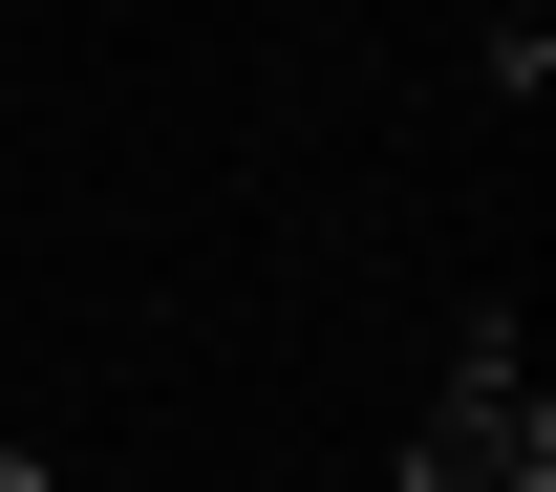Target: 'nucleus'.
Returning <instances> with one entry per match:
<instances>
[{
	"instance_id": "obj_1",
	"label": "nucleus",
	"mask_w": 556,
	"mask_h": 492,
	"mask_svg": "<svg viewBox=\"0 0 556 492\" xmlns=\"http://www.w3.org/2000/svg\"><path fill=\"white\" fill-rule=\"evenodd\" d=\"M407 492H556V386L514 321H450V386L407 428Z\"/></svg>"
},
{
	"instance_id": "obj_2",
	"label": "nucleus",
	"mask_w": 556,
	"mask_h": 492,
	"mask_svg": "<svg viewBox=\"0 0 556 492\" xmlns=\"http://www.w3.org/2000/svg\"><path fill=\"white\" fill-rule=\"evenodd\" d=\"M471 65H492V108H535L556 86V0H471Z\"/></svg>"
},
{
	"instance_id": "obj_3",
	"label": "nucleus",
	"mask_w": 556,
	"mask_h": 492,
	"mask_svg": "<svg viewBox=\"0 0 556 492\" xmlns=\"http://www.w3.org/2000/svg\"><path fill=\"white\" fill-rule=\"evenodd\" d=\"M0 492H43V471H22V450H0Z\"/></svg>"
}]
</instances>
